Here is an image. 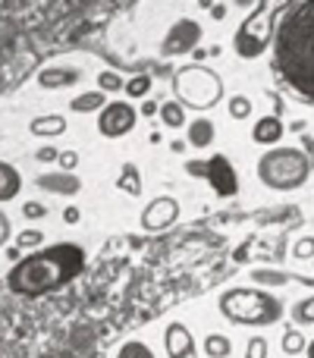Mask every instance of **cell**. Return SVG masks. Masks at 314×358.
I'll return each instance as SVG.
<instances>
[{
	"label": "cell",
	"mask_w": 314,
	"mask_h": 358,
	"mask_svg": "<svg viewBox=\"0 0 314 358\" xmlns=\"http://www.w3.org/2000/svg\"><path fill=\"white\" fill-rule=\"evenodd\" d=\"M85 261L88 255L79 242L44 245L13 264V271L6 273V289L22 299H41L48 292H57L73 283L85 271Z\"/></svg>",
	"instance_id": "6da1fadb"
},
{
	"label": "cell",
	"mask_w": 314,
	"mask_h": 358,
	"mask_svg": "<svg viewBox=\"0 0 314 358\" xmlns=\"http://www.w3.org/2000/svg\"><path fill=\"white\" fill-rule=\"evenodd\" d=\"M273 66L286 85L314 101V0H299L277 25Z\"/></svg>",
	"instance_id": "7a4b0ae2"
},
{
	"label": "cell",
	"mask_w": 314,
	"mask_h": 358,
	"mask_svg": "<svg viewBox=\"0 0 314 358\" xmlns=\"http://www.w3.org/2000/svg\"><path fill=\"white\" fill-rule=\"evenodd\" d=\"M217 308L229 324H239V327H273L286 315L283 299L267 289H258V286L223 289L217 299Z\"/></svg>",
	"instance_id": "3957f363"
},
{
	"label": "cell",
	"mask_w": 314,
	"mask_h": 358,
	"mask_svg": "<svg viewBox=\"0 0 314 358\" xmlns=\"http://www.w3.org/2000/svg\"><path fill=\"white\" fill-rule=\"evenodd\" d=\"M299 0H255L248 19H242L239 31L233 38V48L242 60H255L273 44L277 25L283 22V16L296 6Z\"/></svg>",
	"instance_id": "277c9868"
},
{
	"label": "cell",
	"mask_w": 314,
	"mask_h": 358,
	"mask_svg": "<svg viewBox=\"0 0 314 358\" xmlns=\"http://www.w3.org/2000/svg\"><path fill=\"white\" fill-rule=\"evenodd\" d=\"M258 179L271 192H296L311 179V161L302 148L277 145L258 157Z\"/></svg>",
	"instance_id": "5b68a950"
},
{
	"label": "cell",
	"mask_w": 314,
	"mask_h": 358,
	"mask_svg": "<svg viewBox=\"0 0 314 358\" xmlns=\"http://www.w3.org/2000/svg\"><path fill=\"white\" fill-rule=\"evenodd\" d=\"M173 92H176V98L183 107L210 110V107H217L223 98V79L214 73V69L204 66V63H192V66H183L176 73Z\"/></svg>",
	"instance_id": "8992f818"
},
{
	"label": "cell",
	"mask_w": 314,
	"mask_h": 358,
	"mask_svg": "<svg viewBox=\"0 0 314 358\" xmlns=\"http://www.w3.org/2000/svg\"><path fill=\"white\" fill-rule=\"evenodd\" d=\"M138 123V110L126 101H110L104 110L98 113V132L104 138H123L126 132H132Z\"/></svg>",
	"instance_id": "52a82bcc"
},
{
	"label": "cell",
	"mask_w": 314,
	"mask_h": 358,
	"mask_svg": "<svg viewBox=\"0 0 314 358\" xmlns=\"http://www.w3.org/2000/svg\"><path fill=\"white\" fill-rule=\"evenodd\" d=\"M201 25L195 22V19H176V22L170 25V31L164 35V41H160V54L164 57H183V54H192V50H198V41H201Z\"/></svg>",
	"instance_id": "ba28073f"
},
{
	"label": "cell",
	"mask_w": 314,
	"mask_h": 358,
	"mask_svg": "<svg viewBox=\"0 0 314 358\" xmlns=\"http://www.w3.org/2000/svg\"><path fill=\"white\" fill-rule=\"evenodd\" d=\"M176 220H179V201L173 195L151 198V204H145L142 210V229H148V233H160V229L173 227Z\"/></svg>",
	"instance_id": "9c48e42d"
},
{
	"label": "cell",
	"mask_w": 314,
	"mask_h": 358,
	"mask_svg": "<svg viewBox=\"0 0 314 358\" xmlns=\"http://www.w3.org/2000/svg\"><path fill=\"white\" fill-rule=\"evenodd\" d=\"M208 164V182L214 185V192L220 198H233L236 192H239V176H236V167H233V161L229 157H223V155H214L210 161H204Z\"/></svg>",
	"instance_id": "30bf717a"
},
{
	"label": "cell",
	"mask_w": 314,
	"mask_h": 358,
	"mask_svg": "<svg viewBox=\"0 0 314 358\" xmlns=\"http://www.w3.org/2000/svg\"><path fill=\"white\" fill-rule=\"evenodd\" d=\"M164 349H166V358H195V352H198L195 336H192L189 327H185V324H179V321L166 324Z\"/></svg>",
	"instance_id": "8fae6325"
},
{
	"label": "cell",
	"mask_w": 314,
	"mask_h": 358,
	"mask_svg": "<svg viewBox=\"0 0 314 358\" xmlns=\"http://www.w3.org/2000/svg\"><path fill=\"white\" fill-rule=\"evenodd\" d=\"M38 189L50 192V195H63V198H73L82 192V179L76 173H66V170H54V173H41L35 179Z\"/></svg>",
	"instance_id": "7c38bea8"
},
{
	"label": "cell",
	"mask_w": 314,
	"mask_h": 358,
	"mask_svg": "<svg viewBox=\"0 0 314 358\" xmlns=\"http://www.w3.org/2000/svg\"><path fill=\"white\" fill-rule=\"evenodd\" d=\"M283 136H286V126H283V120L273 117V113L255 120V126H252V142L255 145H271V148H277V145L283 142Z\"/></svg>",
	"instance_id": "4fadbf2b"
},
{
	"label": "cell",
	"mask_w": 314,
	"mask_h": 358,
	"mask_svg": "<svg viewBox=\"0 0 314 358\" xmlns=\"http://www.w3.org/2000/svg\"><path fill=\"white\" fill-rule=\"evenodd\" d=\"M76 82H82V69L76 66H44L38 69V85L41 88H73Z\"/></svg>",
	"instance_id": "5bb4252c"
},
{
	"label": "cell",
	"mask_w": 314,
	"mask_h": 358,
	"mask_svg": "<svg viewBox=\"0 0 314 358\" xmlns=\"http://www.w3.org/2000/svg\"><path fill=\"white\" fill-rule=\"evenodd\" d=\"M252 273V283L258 286V289H277V286H286V283H305V286H314V280H305V277H292V273L286 271H271V267H258V271H248Z\"/></svg>",
	"instance_id": "9a60e30c"
},
{
	"label": "cell",
	"mask_w": 314,
	"mask_h": 358,
	"mask_svg": "<svg viewBox=\"0 0 314 358\" xmlns=\"http://www.w3.org/2000/svg\"><path fill=\"white\" fill-rule=\"evenodd\" d=\"M217 138V129H214V120L208 117H198L189 123V129H185V145H192V148H210Z\"/></svg>",
	"instance_id": "2e32d148"
},
{
	"label": "cell",
	"mask_w": 314,
	"mask_h": 358,
	"mask_svg": "<svg viewBox=\"0 0 314 358\" xmlns=\"http://www.w3.org/2000/svg\"><path fill=\"white\" fill-rule=\"evenodd\" d=\"M29 132L35 138H57L66 132V120L60 117V113H48V117H35L29 123Z\"/></svg>",
	"instance_id": "e0dca14e"
},
{
	"label": "cell",
	"mask_w": 314,
	"mask_h": 358,
	"mask_svg": "<svg viewBox=\"0 0 314 358\" xmlns=\"http://www.w3.org/2000/svg\"><path fill=\"white\" fill-rule=\"evenodd\" d=\"M19 192H22V176H19V170L13 167V164L0 161V204L13 201Z\"/></svg>",
	"instance_id": "ac0fdd59"
},
{
	"label": "cell",
	"mask_w": 314,
	"mask_h": 358,
	"mask_svg": "<svg viewBox=\"0 0 314 358\" xmlns=\"http://www.w3.org/2000/svg\"><path fill=\"white\" fill-rule=\"evenodd\" d=\"M107 107V94L104 92H82V94H76L73 101H69V110L73 113H101Z\"/></svg>",
	"instance_id": "d6986e66"
},
{
	"label": "cell",
	"mask_w": 314,
	"mask_h": 358,
	"mask_svg": "<svg viewBox=\"0 0 314 358\" xmlns=\"http://www.w3.org/2000/svg\"><path fill=\"white\" fill-rule=\"evenodd\" d=\"M157 117H160V123H164L166 129H183V126H189V120H185V107L179 104L176 98L164 101L160 110H157Z\"/></svg>",
	"instance_id": "ffe728a7"
},
{
	"label": "cell",
	"mask_w": 314,
	"mask_h": 358,
	"mask_svg": "<svg viewBox=\"0 0 314 358\" xmlns=\"http://www.w3.org/2000/svg\"><path fill=\"white\" fill-rule=\"evenodd\" d=\"M117 189L132 198L142 195V173H138L136 164H123V170H120V176H117Z\"/></svg>",
	"instance_id": "44dd1931"
},
{
	"label": "cell",
	"mask_w": 314,
	"mask_h": 358,
	"mask_svg": "<svg viewBox=\"0 0 314 358\" xmlns=\"http://www.w3.org/2000/svg\"><path fill=\"white\" fill-rule=\"evenodd\" d=\"M201 349L208 358H229L233 355V343H229V336H223V334H208L201 343Z\"/></svg>",
	"instance_id": "7402d4cb"
},
{
	"label": "cell",
	"mask_w": 314,
	"mask_h": 358,
	"mask_svg": "<svg viewBox=\"0 0 314 358\" xmlns=\"http://www.w3.org/2000/svg\"><path fill=\"white\" fill-rule=\"evenodd\" d=\"M292 321L299 324V327H311L314 324V296H305V299H299L296 305H292Z\"/></svg>",
	"instance_id": "603a6c76"
},
{
	"label": "cell",
	"mask_w": 314,
	"mask_h": 358,
	"mask_svg": "<svg viewBox=\"0 0 314 358\" xmlns=\"http://www.w3.org/2000/svg\"><path fill=\"white\" fill-rule=\"evenodd\" d=\"M227 113H229V120H248L252 117V98H245V94H229Z\"/></svg>",
	"instance_id": "cb8c5ba5"
},
{
	"label": "cell",
	"mask_w": 314,
	"mask_h": 358,
	"mask_svg": "<svg viewBox=\"0 0 314 358\" xmlns=\"http://www.w3.org/2000/svg\"><path fill=\"white\" fill-rule=\"evenodd\" d=\"M126 98H148L151 94V76L148 73H138L132 79H126Z\"/></svg>",
	"instance_id": "d4e9b609"
},
{
	"label": "cell",
	"mask_w": 314,
	"mask_h": 358,
	"mask_svg": "<svg viewBox=\"0 0 314 358\" xmlns=\"http://www.w3.org/2000/svg\"><path fill=\"white\" fill-rule=\"evenodd\" d=\"M117 358H157V355H155V349H151L148 343L129 340V343H123V346L117 349Z\"/></svg>",
	"instance_id": "484cf974"
},
{
	"label": "cell",
	"mask_w": 314,
	"mask_h": 358,
	"mask_svg": "<svg viewBox=\"0 0 314 358\" xmlns=\"http://www.w3.org/2000/svg\"><path fill=\"white\" fill-rule=\"evenodd\" d=\"M126 88V82L120 79L113 69H101L98 73V92H104V94H117V92H123Z\"/></svg>",
	"instance_id": "4316f807"
},
{
	"label": "cell",
	"mask_w": 314,
	"mask_h": 358,
	"mask_svg": "<svg viewBox=\"0 0 314 358\" xmlns=\"http://www.w3.org/2000/svg\"><path fill=\"white\" fill-rule=\"evenodd\" d=\"M280 346H283L286 355H302L305 349H308V340H305L299 330H286V334H283V343H280Z\"/></svg>",
	"instance_id": "83f0119b"
},
{
	"label": "cell",
	"mask_w": 314,
	"mask_h": 358,
	"mask_svg": "<svg viewBox=\"0 0 314 358\" xmlns=\"http://www.w3.org/2000/svg\"><path fill=\"white\" fill-rule=\"evenodd\" d=\"M38 245H44V233H41V229H22V233L16 236V248H19V252H25V248L38 252Z\"/></svg>",
	"instance_id": "f1b7e54d"
},
{
	"label": "cell",
	"mask_w": 314,
	"mask_h": 358,
	"mask_svg": "<svg viewBox=\"0 0 314 358\" xmlns=\"http://www.w3.org/2000/svg\"><path fill=\"white\" fill-rule=\"evenodd\" d=\"M292 258L299 261H314V236H302V239H296V245H292Z\"/></svg>",
	"instance_id": "f546056e"
},
{
	"label": "cell",
	"mask_w": 314,
	"mask_h": 358,
	"mask_svg": "<svg viewBox=\"0 0 314 358\" xmlns=\"http://www.w3.org/2000/svg\"><path fill=\"white\" fill-rule=\"evenodd\" d=\"M245 358H267V340L264 336H252V340H248Z\"/></svg>",
	"instance_id": "4dcf8cb0"
},
{
	"label": "cell",
	"mask_w": 314,
	"mask_h": 358,
	"mask_svg": "<svg viewBox=\"0 0 314 358\" xmlns=\"http://www.w3.org/2000/svg\"><path fill=\"white\" fill-rule=\"evenodd\" d=\"M48 214V208H44L41 201H25L22 204V217H29V220H38V217Z\"/></svg>",
	"instance_id": "1f68e13d"
},
{
	"label": "cell",
	"mask_w": 314,
	"mask_h": 358,
	"mask_svg": "<svg viewBox=\"0 0 314 358\" xmlns=\"http://www.w3.org/2000/svg\"><path fill=\"white\" fill-rule=\"evenodd\" d=\"M185 173H189L192 179H204L208 176V164L204 161H185Z\"/></svg>",
	"instance_id": "d6a6232c"
},
{
	"label": "cell",
	"mask_w": 314,
	"mask_h": 358,
	"mask_svg": "<svg viewBox=\"0 0 314 358\" xmlns=\"http://www.w3.org/2000/svg\"><path fill=\"white\" fill-rule=\"evenodd\" d=\"M38 161L41 164H54V161H60V151L54 148V145H44V148H38Z\"/></svg>",
	"instance_id": "836d02e7"
},
{
	"label": "cell",
	"mask_w": 314,
	"mask_h": 358,
	"mask_svg": "<svg viewBox=\"0 0 314 358\" xmlns=\"http://www.w3.org/2000/svg\"><path fill=\"white\" fill-rule=\"evenodd\" d=\"M10 236H13V223H10V217L0 210V248L10 242Z\"/></svg>",
	"instance_id": "e575fe53"
},
{
	"label": "cell",
	"mask_w": 314,
	"mask_h": 358,
	"mask_svg": "<svg viewBox=\"0 0 314 358\" xmlns=\"http://www.w3.org/2000/svg\"><path fill=\"white\" fill-rule=\"evenodd\" d=\"M60 167L66 170V173H73V170L79 167V155H76V151H63V155H60Z\"/></svg>",
	"instance_id": "d590c367"
},
{
	"label": "cell",
	"mask_w": 314,
	"mask_h": 358,
	"mask_svg": "<svg viewBox=\"0 0 314 358\" xmlns=\"http://www.w3.org/2000/svg\"><path fill=\"white\" fill-rule=\"evenodd\" d=\"M82 220V210L79 208H66L63 210V223H69V227H76V223Z\"/></svg>",
	"instance_id": "8d00e7d4"
},
{
	"label": "cell",
	"mask_w": 314,
	"mask_h": 358,
	"mask_svg": "<svg viewBox=\"0 0 314 358\" xmlns=\"http://www.w3.org/2000/svg\"><path fill=\"white\" fill-rule=\"evenodd\" d=\"M157 110H160V104H157L155 98H151V101H145V104H142V113H145V117H155Z\"/></svg>",
	"instance_id": "74e56055"
},
{
	"label": "cell",
	"mask_w": 314,
	"mask_h": 358,
	"mask_svg": "<svg viewBox=\"0 0 314 358\" xmlns=\"http://www.w3.org/2000/svg\"><path fill=\"white\" fill-rule=\"evenodd\" d=\"M210 16H214V19H223V16H227V6H223V3H214V6H210Z\"/></svg>",
	"instance_id": "f35d334b"
},
{
	"label": "cell",
	"mask_w": 314,
	"mask_h": 358,
	"mask_svg": "<svg viewBox=\"0 0 314 358\" xmlns=\"http://www.w3.org/2000/svg\"><path fill=\"white\" fill-rule=\"evenodd\" d=\"M185 148H189V145H185V142H173V145H170V151H176V155H183Z\"/></svg>",
	"instance_id": "ab89813d"
},
{
	"label": "cell",
	"mask_w": 314,
	"mask_h": 358,
	"mask_svg": "<svg viewBox=\"0 0 314 358\" xmlns=\"http://www.w3.org/2000/svg\"><path fill=\"white\" fill-rule=\"evenodd\" d=\"M233 3H236V6H242V10H252L255 0H233Z\"/></svg>",
	"instance_id": "60d3db41"
},
{
	"label": "cell",
	"mask_w": 314,
	"mask_h": 358,
	"mask_svg": "<svg viewBox=\"0 0 314 358\" xmlns=\"http://www.w3.org/2000/svg\"><path fill=\"white\" fill-rule=\"evenodd\" d=\"M305 355H308V358H314V340L308 343V349H305Z\"/></svg>",
	"instance_id": "b9f144b4"
},
{
	"label": "cell",
	"mask_w": 314,
	"mask_h": 358,
	"mask_svg": "<svg viewBox=\"0 0 314 358\" xmlns=\"http://www.w3.org/2000/svg\"><path fill=\"white\" fill-rule=\"evenodd\" d=\"M195 3H201L204 10H210V6H214V3H210V0H195Z\"/></svg>",
	"instance_id": "7bdbcfd3"
},
{
	"label": "cell",
	"mask_w": 314,
	"mask_h": 358,
	"mask_svg": "<svg viewBox=\"0 0 314 358\" xmlns=\"http://www.w3.org/2000/svg\"><path fill=\"white\" fill-rule=\"evenodd\" d=\"M311 264H314V261H311Z\"/></svg>",
	"instance_id": "ee69618b"
}]
</instances>
